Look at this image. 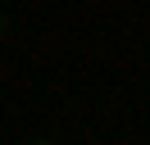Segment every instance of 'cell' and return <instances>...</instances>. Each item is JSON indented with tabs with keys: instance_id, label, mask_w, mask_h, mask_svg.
I'll use <instances>...</instances> for the list:
<instances>
[{
	"instance_id": "1",
	"label": "cell",
	"mask_w": 150,
	"mask_h": 145,
	"mask_svg": "<svg viewBox=\"0 0 150 145\" xmlns=\"http://www.w3.org/2000/svg\"><path fill=\"white\" fill-rule=\"evenodd\" d=\"M0 32H5V9H0Z\"/></svg>"
}]
</instances>
